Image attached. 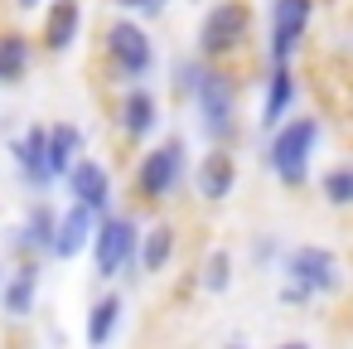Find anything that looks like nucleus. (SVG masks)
<instances>
[{
    "label": "nucleus",
    "mask_w": 353,
    "mask_h": 349,
    "mask_svg": "<svg viewBox=\"0 0 353 349\" xmlns=\"http://www.w3.org/2000/svg\"><path fill=\"white\" fill-rule=\"evenodd\" d=\"M295 102H300V78H295V68H266V78H261V117H256V126L271 136L276 126H285V122L295 117Z\"/></svg>",
    "instance_id": "15"
},
{
    "label": "nucleus",
    "mask_w": 353,
    "mask_h": 349,
    "mask_svg": "<svg viewBox=\"0 0 353 349\" xmlns=\"http://www.w3.org/2000/svg\"><path fill=\"white\" fill-rule=\"evenodd\" d=\"M223 349H252V344H247V339H242V334H232V339H228V344H223Z\"/></svg>",
    "instance_id": "31"
},
{
    "label": "nucleus",
    "mask_w": 353,
    "mask_h": 349,
    "mask_svg": "<svg viewBox=\"0 0 353 349\" xmlns=\"http://www.w3.org/2000/svg\"><path fill=\"white\" fill-rule=\"evenodd\" d=\"M281 281H295L310 296H339L348 286V272H343V257L334 247H324V243H290L285 262H281Z\"/></svg>",
    "instance_id": "7"
},
{
    "label": "nucleus",
    "mask_w": 353,
    "mask_h": 349,
    "mask_svg": "<svg viewBox=\"0 0 353 349\" xmlns=\"http://www.w3.org/2000/svg\"><path fill=\"white\" fill-rule=\"evenodd\" d=\"M10 160H15V175L20 185L30 189V199L39 194H54V170H49V122H30L25 131L10 136Z\"/></svg>",
    "instance_id": "10"
},
{
    "label": "nucleus",
    "mask_w": 353,
    "mask_h": 349,
    "mask_svg": "<svg viewBox=\"0 0 353 349\" xmlns=\"http://www.w3.org/2000/svg\"><path fill=\"white\" fill-rule=\"evenodd\" d=\"M141 233H145V223H141V214L136 209H117V214H107L102 223H97V238H92V276L102 281V286H112V281H145L141 276Z\"/></svg>",
    "instance_id": "2"
},
{
    "label": "nucleus",
    "mask_w": 353,
    "mask_h": 349,
    "mask_svg": "<svg viewBox=\"0 0 353 349\" xmlns=\"http://www.w3.org/2000/svg\"><path fill=\"white\" fill-rule=\"evenodd\" d=\"M194 194L199 204H228L237 194V155L223 146H208L194 165Z\"/></svg>",
    "instance_id": "13"
},
{
    "label": "nucleus",
    "mask_w": 353,
    "mask_h": 349,
    "mask_svg": "<svg viewBox=\"0 0 353 349\" xmlns=\"http://www.w3.org/2000/svg\"><path fill=\"white\" fill-rule=\"evenodd\" d=\"M179 257V228L174 218H150L141 233V276H165Z\"/></svg>",
    "instance_id": "19"
},
{
    "label": "nucleus",
    "mask_w": 353,
    "mask_h": 349,
    "mask_svg": "<svg viewBox=\"0 0 353 349\" xmlns=\"http://www.w3.org/2000/svg\"><path fill=\"white\" fill-rule=\"evenodd\" d=\"M174 6V0H145V10H141V20H160L165 10Z\"/></svg>",
    "instance_id": "27"
},
{
    "label": "nucleus",
    "mask_w": 353,
    "mask_h": 349,
    "mask_svg": "<svg viewBox=\"0 0 353 349\" xmlns=\"http://www.w3.org/2000/svg\"><path fill=\"white\" fill-rule=\"evenodd\" d=\"M121 320H126V296H121L117 286L97 291V296L88 301V315H83V339H88V349H112L117 334H121Z\"/></svg>",
    "instance_id": "16"
},
{
    "label": "nucleus",
    "mask_w": 353,
    "mask_h": 349,
    "mask_svg": "<svg viewBox=\"0 0 353 349\" xmlns=\"http://www.w3.org/2000/svg\"><path fill=\"white\" fill-rule=\"evenodd\" d=\"M314 20V0H271V30H266V59L271 68H290Z\"/></svg>",
    "instance_id": "9"
},
{
    "label": "nucleus",
    "mask_w": 353,
    "mask_h": 349,
    "mask_svg": "<svg viewBox=\"0 0 353 349\" xmlns=\"http://www.w3.org/2000/svg\"><path fill=\"white\" fill-rule=\"evenodd\" d=\"M97 214L83 209V204H63V218H59V238H54V257L49 262H78L83 252H92V238H97Z\"/></svg>",
    "instance_id": "17"
},
{
    "label": "nucleus",
    "mask_w": 353,
    "mask_h": 349,
    "mask_svg": "<svg viewBox=\"0 0 353 349\" xmlns=\"http://www.w3.org/2000/svg\"><path fill=\"white\" fill-rule=\"evenodd\" d=\"M319 194H324L329 209H353V165H348V160L329 165V170L319 175Z\"/></svg>",
    "instance_id": "24"
},
{
    "label": "nucleus",
    "mask_w": 353,
    "mask_h": 349,
    "mask_svg": "<svg viewBox=\"0 0 353 349\" xmlns=\"http://www.w3.org/2000/svg\"><path fill=\"white\" fill-rule=\"evenodd\" d=\"M102 59L107 68L117 73V83L136 88V83H150L155 73V39L145 30V20L136 15H112L102 25Z\"/></svg>",
    "instance_id": "4"
},
{
    "label": "nucleus",
    "mask_w": 353,
    "mask_h": 349,
    "mask_svg": "<svg viewBox=\"0 0 353 349\" xmlns=\"http://www.w3.org/2000/svg\"><path fill=\"white\" fill-rule=\"evenodd\" d=\"M15 15H34V10H49V0H10Z\"/></svg>",
    "instance_id": "28"
},
{
    "label": "nucleus",
    "mask_w": 353,
    "mask_h": 349,
    "mask_svg": "<svg viewBox=\"0 0 353 349\" xmlns=\"http://www.w3.org/2000/svg\"><path fill=\"white\" fill-rule=\"evenodd\" d=\"M319 136H324L319 117H290L285 126H276V131L266 136L261 160H266V170L276 175L281 189H305V185H310V165H314Z\"/></svg>",
    "instance_id": "3"
},
{
    "label": "nucleus",
    "mask_w": 353,
    "mask_h": 349,
    "mask_svg": "<svg viewBox=\"0 0 353 349\" xmlns=\"http://www.w3.org/2000/svg\"><path fill=\"white\" fill-rule=\"evenodd\" d=\"M83 35V0H49L44 10V30H39V49L44 54H68Z\"/></svg>",
    "instance_id": "18"
},
{
    "label": "nucleus",
    "mask_w": 353,
    "mask_h": 349,
    "mask_svg": "<svg viewBox=\"0 0 353 349\" xmlns=\"http://www.w3.org/2000/svg\"><path fill=\"white\" fill-rule=\"evenodd\" d=\"M59 218H63V204H54L49 194L25 199L20 223L6 228V252H15L20 262H49L54 257V238H59Z\"/></svg>",
    "instance_id": "8"
},
{
    "label": "nucleus",
    "mask_w": 353,
    "mask_h": 349,
    "mask_svg": "<svg viewBox=\"0 0 353 349\" xmlns=\"http://www.w3.org/2000/svg\"><path fill=\"white\" fill-rule=\"evenodd\" d=\"M247 39H252V6L247 0H213L203 10V20H199V30H194V49L208 64L242 54Z\"/></svg>",
    "instance_id": "6"
},
{
    "label": "nucleus",
    "mask_w": 353,
    "mask_h": 349,
    "mask_svg": "<svg viewBox=\"0 0 353 349\" xmlns=\"http://www.w3.org/2000/svg\"><path fill=\"white\" fill-rule=\"evenodd\" d=\"M34 39L25 30H0V88H20L34 68Z\"/></svg>",
    "instance_id": "21"
},
{
    "label": "nucleus",
    "mask_w": 353,
    "mask_h": 349,
    "mask_svg": "<svg viewBox=\"0 0 353 349\" xmlns=\"http://www.w3.org/2000/svg\"><path fill=\"white\" fill-rule=\"evenodd\" d=\"M276 301H281L285 310H305V305H310L314 296H310L305 286H295V281H281V291H276Z\"/></svg>",
    "instance_id": "26"
},
{
    "label": "nucleus",
    "mask_w": 353,
    "mask_h": 349,
    "mask_svg": "<svg viewBox=\"0 0 353 349\" xmlns=\"http://www.w3.org/2000/svg\"><path fill=\"white\" fill-rule=\"evenodd\" d=\"M83 155H88V131L78 122H49V170H54L59 185L68 180V170Z\"/></svg>",
    "instance_id": "20"
},
{
    "label": "nucleus",
    "mask_w": 353,
    "mask_h": 349,
    "mask_svg": "<svg viewBox=\"0 0 353 349\" xmlns=\"http://www.w3.org/2000/svg\"><path fill=\"white\" fill-rule=\"evenodd\" d=\"M194 117H199V136L208 146L232 151V141L242 131V107H237V78L228 68H208L199 97H194Z\"/></svg>",
    "instance_id": "5"
},
{
    "label": "nucleus",
    "mask_w": 353,
    "mask_h": 349,
    "mask_svg": "<svg viewBox=\"0 0 353 349\" xmlns=\"http://www.w3.org/2000/svg\"><path fill=\"white\" fill-rule=\"evenodd\" d=\"M63 189H68V199H73V204L92 209L97 218L117 214V175H112V165H107V160H97V155H83V160L68 170Z\"/></svg>",
    "instance_id": "11"
},
{
    "label": "nucleus",
    "mask_w": 353,
    "mask_h": 349,
    "mask_svg": "<svg viewBox=\"0 0 353 349\" xmlns=\"http://www.w3.org/2000/svg\"><path fill=\"white\" fill-rule=\"evenodd\" d=\"M189 155L194 151H189V136L184 131H170L165 141L145 146L136 155V165H131V199L136 204H150V209L179 199V189L189 180Z\"/></svg>",
    "instance_id": "1"
},
{
    "label": "nucleus",
    "mask_w": 353,
    "mask_h": 349,
    "mask_svg": "<svg viewBox=\"0 0 353 349\" xmlns=\"http://www.w3.org/2000/svg\"><path fill=\"white\" fill-rule=\"evenodd\" d=\"M232 281H237V257L228 247H208L203 262H199V272H194V286L203 296H228Z\"/></svg>",
    "instance_id": "23"
},
{
    "label": "nucleus",
    "mask_w": 353,
    "mask_h": 349,
    "mask_svg": "<svg viewBox=\"0 0 353 349\" xmlns=\"http://www.w3.org/2000/svg\"><path fill=\"white\" fill-rule=\"evenodd\" d=\"M39 286H44V262H15L6 286H0V315L10 325L20 320H34L39 310Z\"/></svg>",
    "instance_id": "14"
},
{
    "label": "nucleus",
    "mask_w": 353,
    "mask_h": 349,
    "mask_svg": "<svg viewBox=\"0 0 353 349\" xmlns=\"http://www.w3.org/2000/svg\"><path fill=\"white\" fill-rule=\"evenodd\" d=\"M208 68H213V64H208L199 49H194V54H174V59H170V97L194 107V97H199V88H203Z\"/></svg>",
    "instance_id": "22"
},
{
    "label": "nucleus",
    "mask_w": 353,
    "mask_h": 349,
    "mask_svg": "<svg viewBox=\"0 0 353 349\" xmlns=\"http://www.w3.org/2000/svg\"><path fill=\"white\" fill-rule=\"evenodd\" d=\"M285 247H290V243H281L276 233H256V238L247 243V262H252V272H281Z\"/></svg>",
    "instance_id": "25"
},
{
    "label": "nucleus",
    "mask_w": 353,
    "mask_h": 349,
    "mask_svg": "<svg viewBox=\"0 0 353 349\" xmlns=\"http://www.w3.org/2000/svg\"><path fill=\"white\" fill-rule=\"evenodd\" d=\"M6 276H10V267H6V252H0V286H6Z\"/></svg>",
    "instance_id": "32"
},
{
    "label": "nucleus",
    "mask_w": 353,
    "mask_h": 349,
    "mask_svg": "<svg viewBox=\"0 0 353 349\" xmlns=\"http://www.w3.org/2000/svg\"><path fill=\"white\" fill-rule=\"evenodd\" d=\"M117 131H121L131 146H145V141L160 131V93H155L150 83L121 88V97H117Z\"/></svg>",
    "instance_id": "12"
},
{
    "label": "nucleus",
    "mask_w": 353,
    "mask_h": 349,
    "mask_svg": "<svg viewBox=\"0 0 353 349\" xmlns=\"http://www.w3.org/2000/svg\"><path fill=\"white\" fill-rule=\"evenodd\" d=\"M276 349H314V344H310V339H281Z\"/></svg>",
    "instance_id": "30"
},
{
    "label": "nucleus",
    "mask_w": 353,
    "mask_h": 349,
    "mask_svg": "<svg viewBox=\"0 0 353 349\" xmlns=\"http://www.w3.org/2000/svg\"><path fill=\"white\" fill-rule=\"evenodd\" d=\"M117 6V15H136L141 20V10H145V0H112Z\"/></svg>",
    "instance_id": "29"
}]
</instances>
